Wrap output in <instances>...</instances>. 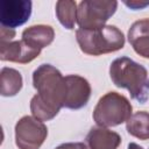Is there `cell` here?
<instances>
[{
    "mask_svg": "<svg viewBox=\"0 0 149 149\" xmlns=\"http://www.w3.org/2000/svg\"><path fill=\"white\" fill-rule=\"evenodd\" d=\"M33 85L37 91L30 100L33 116L41 121L54 119L64 107L66 95L65 78L55 66L42 64L33 73Z\"/></svg>",
    "mask_w": 149,
    "mask_h": 149,
    "instance_id": "cell-1",
    "label": "cell"
},
{
    "mask_svg": "<svg viewBox=\"0 0 149 149\" xmlns=\"http://www.w3.org/2000/svg\"><path fill=\"white\" fill-rule=\"evenodd\" d=\"M109 76L115 86L128 90L130 97L140 104L149 99V76L143 65L129 57H119L112 62Z\"/></svg>",
    "mask_w": 149,
    "mask_h": 149,
    "instance_id": "cell-2",
    "label": "cell"
},
{
    "mask_svg": "<svg viewBox=\"0 0 149 149\" xmlns=\"http://www.w3.org/2000/svg\"><path fill=\"white\" fill-rule=\"evenodd\" d=\"M76 38L84 54L99 56L118 51L125 45L123 33L115 26H104L97 29H77Z\"/></svg>",
    "mask_w": 149,
    "mask_h": 149,
    "instance_id": "cell-3",
    "label": "cell"
},
{
    "mask_svg": "<svg viewBox=\"0 0 149 149\" xmlns=\"http://www.w3.org/2000/svg\"><path fill=\"white\" fill-rule=\"evenodd\" d=\"M132 104L125 95L118 92H108L95 105L93 120L99 127H114L127 122L132 116Z\"/></svg>",
    "mask_w": 149,
    "mask_h": 149,
    "instance_id": "cell-4",
    "label": "cell"
},
{
    "mask_svg": "<svg viewBox=\"0 0 149 149\" xmlns=\"http://www.w3.org/2000/svg\"><path fill=\"white\" fill-rule=\"evenodd\" d=\"M118 1L114 0H83L77 8V23L81 29H97L115 13Z\"/></svg>",
    "mask_w": 149,
    "mask_h": 149,
    "instance_id": "cell-5",
    "label": "cell"
},
{
    "mask_svg": "<svg viewBox=\"0 0 149 149\" xmlns=\"http://www.w3.org/2000/svg\"><path fill=\"white\" fill-rule=\"evenodd\" d=\"M48 135L43 121L26 115L15 125V143L19 149H38Z\"/></svg>",
    "mask_w": 149,
    "mask_h": 149,
    "instance_id": "cell-6",
    "label": "cell"
},
{
    "mask_svg": "<svg viewBox=\"0 0 149 149\" xmlns=\"http://www.w3.org/2000/svg\"><path fill=\"white\" fill-rule=\"evenodd\" d=\"M31 15V1L3 0L0 9V23L2 28L15 29L26 23Z\"/></svg>",
    "mask_w": 149,
    "mask_h": 149,
    "instance_id": "cell-7",
    "label": "cell"
},
{
    "mask_svg": "<svg viewBox=\"0 0 149 149\" xmlns=\"http://www.w3.org/2000/svg\"><path fill=\"white\" fill-rule=\"evenodd\" d=\"M64 78L66 83L64 107L70 109H79L86 106L91 97V86L88 81L78 74H69Z\"/></svg>",
    "mask_w": 149,
    "mask_h": 149,
    "instance_id": "cell-8",
    "label": "cell"
},
{
    "mask_svg": "<svg viewBox=\"0 0 149 149\" xmlns=\"http://www.w3.org/2000/svg\"><path fill=\"white\" fill-rule=\"evenodd\" d=\"M41 54V49L34 48L21 41H7L0 42V59L14 63L27 64L34 61Z\"/></svg>",
    "mask_w": 149,
    "mask_h": 149,
    "instance_id": "cell-9",
    "label": "cell"
},
{
    "mask_svg": "<svg viewBox=\"0 0 149 149\" xmlns=\"http://www.w3.org/2000/svg\"><path fill=\"white\" fill-rule=\"evenodd\" d=\"M128 41L137 55L149 59V19L137 20L130 26Z\"/></svg>",
    "mask_w": 149,
    "mask_h": 149,
    "instance_id": "cell-10",
    "label": "cell"
},
{
    "mask_svg": "<svg viewBox=\"0 0 149 149\" xmlns=\"http://www.w3.org/2000/svg\"><path fill=\"white\" fill-rule=\"evenodd\" d=\"M86 142L90 149H116L121 143V136L116 132L98 126L91 128Z\"/></svg>",
    "mask_w": 149,
    "mask_h": 149,
    "instance_id": "cell-11",
    "label": "cell"
},
{
    "mask_svg": "<svg viewBox=\"0 0 149 149\" xmlns=\"http://www.w3.org/2000/svg\"><path fill=\"white\" fill-rule=\"evenodd\" d=\"M54 37H55L54 28L47 24L30 26L22 31V40L29 45L41 50L48 47L49 44H51Z\"/></svg>",
    "mask_w": 149,
    "mask_h": 149,
    "instance_id": "cell-12",
    "label": "cell"
},
{
    "mask_svg": "<svg viewBox=\"0 0 149 149\" xmlns=\"http://www.w3.org/2000/svg\"><path fill=\"white\" fill-rule=\"evenodd\" d=\"M22 88L21 73L12 68H2L0 72V93L2 97H14Z\"/></svg>",
    "mask_w": 149,
    "mask_h": 149,
    "instance_id": "cell-13",
    "label": "cell"
},
{
    "mask_svg": "<svg viewBox=\"0 0 149 149\" xmlns=\"http://www.w3.org/2000/svg\"><path fill=\"white\" fill-rule=\"evenodd\" d=\"M127 132L140 140H149V113L140 111L128 119L126 125Z\"/></svg>",
    "mask_w": 149,
    "mask_h": 149,
    "instance_id": "cell-14",
    "label": "cell"
},
{
    "mask_svg": "<svg viewBox=\"0 0 149 149\" xmlns=\"http://www.w3.org/2000/svg\"><path fill=\"white\" fill-rule=\"evenodd\" d=\"M56 15L61 24L66 29H73L77 21V3L72 0H59L56 2Z\"/></svg>",
    "mask_w": 149,
    "mask_h": 149,
    "instance_id": "cell-15",
    "label": "cell"
},
{
    "mask_svg": "<svg viewBox=\"0 0 149 149\" xmlns=\"http://www.w3.org/2000/svg\"><path fill=\"white\" fill-rule=\"evenodd\" d=\"M55 149H87L86 144L83 142H69V143H63Z\"/></svg>",
    "mask_w": 149,
    "mask_h": 149,
    "instance_id": "cell-16",
    "label": "cell"
},
{
    "mask_svg": "<svg viewBox=\"0 0 149 149\" xmlns=\"http://www.w3.org/2000/svg\"><path fill=\"white\" fill-rule=\"evenodd\" d=\"M123 3L132 9H142L149 5V1H125Z\"/></svg>",
    "mask_w": 149,
    "mask_h": 149,
    "instance_id": "cell-17",
    "label": "cell"
},
{
    "mask_svg": "<svg viewBox=\"0 0 149 149\" xmlns=\"http://www.w3.org/2000/svg\"><path fill=\"white\" fill-rule=\"evenodd\" d=\"M127 149H143V148L141 146H139L137 143H135V142H130L128 144V148Z\"/></svg>",
    "mask_w": 149,
    "mask_h": 149,
    "instance_id": "cell-18",
    "label": "cell"
}]
</instances>
